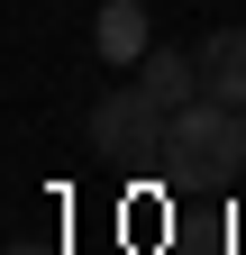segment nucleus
<instances>
[{
  "instance_id": "obj_2",
  "label": "nucleus",
  "mask_w": 246,
  "mask_h": 255,
  "mask_svg": "<svg viewBox=\"0 0 246 255\" xmlns=\"http://www.w3.org/2000/svg\"><path fill=\"white\" fill-rule=\"evenodd\" d=\"M164 119L173 110H155L137 82L110 91V101L91 110V155H110V164H164Z\"/></svg>"
},
{
  "instance_id": "obj_3",
  "label": "nucleus",
  "mask_w": 246,
  "mask_h": 255,
  "mask_svg": "<svg viewBox=\"0 0 246 255\" xmlns=\"http://www.w3.org/2000/svg\"><path fill=\"white\" fill-rule=\"evenodd\" d=\"M91 46H101L110 64H146V55H155L146 0H101V18H91Z\"/></svg>"
},
{
  "instance_id": "obj_1",
  "label": "nucleus",
  "mask_w": 246,
  "mask_h": 255,
  "mask_svg": "<svg viewBox=\"0 0 246 255\" xmlns=\"http://www.w3.org/2000/svg\"><path fill=\"white\" fill-rule=\"evenodd\" d=\"M164 164L173 173H246V110L201 91L192 110L164 119Z\"/></svg>"
},
{
  "instance_id": "obj_4",
  "label": "nucleus",
  "mask_w": 246,
  "mask_h": 255,
  "mask_svg": "<svg viewBox=\"0 0 246 255\" xmlns=\"http://www.w3.org/2000/svg\"><path fill=\"white\" fill-rule=\"evenodd\" d=\"M137 91H146L155 110H192V101H201V55H173V46H155V55L137 64Z\"/></svg>"
},
{
  "instance_id": "obj_5",
  "label": "nucleus",
  "mask_w": 246,
  "mask_h": 255,
  "mask_svg": "<svg viewBox=\"0 0 246 255\" xmlns=\"http://www.w3.org/2000/svg\"><path fill=\"white\" fill-rule=\"evenodd\" d=\"M201 91L228 101V110H246V27H219V37L201 46Z\"/></svg>"
},
{
  "instance_id": "obj_6",
  "label": "nucleus",
  "mask_w": 246,
  "mask_h": 255,
  "mask_svg": "<svg viewBox=\"0 0 246 255\" xmlns=\"http://www.w3.org/2000/svg\"><path fill=\"white\" fill-rule=\"evenodd\" d=\"M9 255H37V246H9Z\"/></svg>"
}]
</instances>
